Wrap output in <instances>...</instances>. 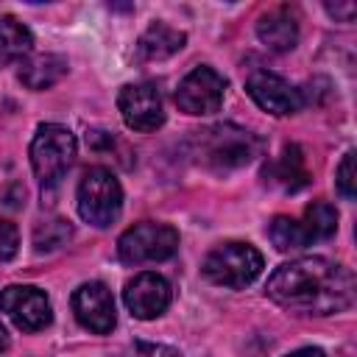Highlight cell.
Listing matches in <instances>:
<instances>
[{
    "mask_svg": "<svg viewBox=\"0 0 357 357\" xmlns=\"http://www.w3.org/2000/svg\"><path fill=\"white\" fill-rule=\"evenodd\" d=\"M257 36L259 42L268 47V50H276V53H284V50H293L296 42H298V20L290 8L279 6V8H271L259 17L257 22Z\"/></svg>",
    "mask_w": 357,
    "mask_h": 357,
    "instance_id": "obj_14",
    "label": "cell"
},
{
    "mask_svg": "<svg viewBox=\"0 0 357 357\" xmlns=\"http://www.w3.org/2000/svg\"><path fill=\"white\" fill-rule=\"evenodd\" d=\"M33 47V33L8 14H0V61L25 59Z\"/></svg>",
    "mask_w": 357,
    "mask_h": 357,
    "instance_id": "obj_17",
    "label": "cell"
},
{
    "mask_svg": "<svg viewBox=\"0 0 357 357\" xmlns=\"http://www.w3.org/2000/svg\"><path fill=\"white\" fill-rule=\"evenodd\" d=\"M123 301L128 307V312L139 321H151V318H159L170 301H173V287L165 276L153 273V271H142L137 273L126 290H123Z\"/></svg>",
    "mask_w": 357,
    "mask_h": 357,
    "instance_id": "obj_11",
    "label": "cell"
},
{
    "mask_svg": "<svg viewBox=\"0 0 357 357\" xmlns=\"http://www.w3.org/2000/svg\"><path fill=\"white\" fill-rule=\"evenodd\" d=\"M70 237H73V226L67 220H61V218L42 220L33 229V245H36V251H56V248L67 245Z\"/></svg>",
    "mask_w": 357,
    "mask_h": 357,
    "instance_id": "obj_20",
    "label": "cell"
},
{
    "mask_svg": "<svg viewBox=\"0 0 357 357\" xmlns=\"http://www.w3.org/2000/svg\"><path fill=\"white\" fill-rule=\"evenodd\" d=\"M117 109L131 131H156L165 123V106L151 84H126L117 95Z\"/></svg>",
    "mask_w": 357,
    "mask_h": 357,
    "instance_id": "obj_10",
    "label": "cell"
},
{
    "mask_svg": "<svg viewBox=\"0 0 357 357\" xmlns=\"http://www.w3.org/2000/svg\"><path fill=\"white\" fill-rule=\"evenodd\" d=\"M301 229L312 243H321V240H329L335 231H337V209L326 201H312L307 209H304V218H301Z\"/></svg>",
    "mask_w": 357,
    "mask_h": 357,
    "instance_id": "obj_18",
    "label": "cell"
},
{
    "mask_svg": "<svg viewBox=\"0 0 357 357\" xmlns=\"http://www.w3.org/2000/svg\"><path fill=\"white\" fill-rule=\"evenodd\" d=\"M20 248V231L11 220L0 218V262H8Z\"/></svg>",
    "mask_w": 357,
    "mask_h": 357,
    "instance_id": "obj_22",
    "label": "cell"
},
{
    "mask_svg": "<svg viewBox=\"0 0 357 357\" xmlns=\"http://www.w3.org/2000/svg\"><path fill=\"white\" fill-rule=\"evenodd\" d=\"M117 357H178L176 351L165 349V346H148V343H137L134 349H128L126 354H117Z\"/></svg>",
    "mask_w": 357,
    "mask_h": 357,
    "instance_id": "obj_23",
    "label": "cell"
},
{
    "mask_svg": "<svg viewBox=\"0 0 357 357\" xmlns=\"http://www.w3.org/2000/svg\"><path fill=\"white\" fill-rule=\"evenodd\" d=\"M337 190L343 198H354L357 195V178H354V151H349L337 167Z\"/></svg>",
    "mask_w": 357,
    "mask_h": 357,
    "instance_id": "obj_21",
    "label": "cell"
},
{
    "mask_svg": "<svg viewBox=\"0 0 357 357\" xmlns=\"http://www.w3.org/2000/svg\"><path fill=\"white\" fill-rule=\"evenodd\" d=\"M324 8H326L329 17H335V20H340V22H351V17H354V11H357L354 3H326Z\"/></svg>",
    "mask_w": 357,
    "mask_h": 357,
    "instance_id": "obj_24",
    "label": "cell"
},
{
    "mask_svg": "<svg viewBox=\"0 0 357 357\" xmlns=\"http://www.w3.org/2000/svg\"><path fill=\"white\" fill-rule=\"evenodd\" d=\"M245 92L262 112L276 114V117L296 114L304 106V92L271 70H254L245 81Z\"/></svg>",
    "mask_w": 357,
    "mask_h": 357,
    "instance_id": "obj_9",
    "label": "cell"
},
{
    "mask_svg": "<svg viewBox=\"0 0 357 357\" xmlns=\"http://www.w3.org/2000/svg\"><path fill=\"white\" fill-rule=\"evenodd\" d=\"M223 95H226V78L201 64V67H192L181 81H178V89H176V106L184 112V114H212L223 106Z\"/></svg>",
    "mask_w": 357,
    "mask_h": 357,
    "instance_id": "obj_7",
    "label": "cell"
},
{
    "mask_svg": "<svg viewBox=\"0 0 357 357\" xmlns=\"http://www.w3.org/2000/svg\"><path fill=\"white\" fill-rule=\"evenodd\" d=\"M192 145H195L192 156L215 173L237 170L248 165L259 151V139L234 123H218V126L198 131Z\"/></svg>",
    "mask_w": 357,
    "mask_h": 357,
    "instance_id": "obj_2",
    "label": "cell"
},
{
    "mask_svg": "<svg viewBox=\"0 0 357 357\" xmlns=\"http://www.w3.org/2000/svg\"><path fill=\"white\" fill-rule=\"evenodd\" d=\"M284 357H326L321 349H312V346H307V349H296V351H290V354H284Z\"/></svg>",
    "mask_w": 357,
    "mask_h": 357,
    "instance_id": "obj_25",
    "label": "cell"
},
{
    "mask_svg": "<svg viewBox=\"0 0 357 357\" xmlns=\"http://www.w3.org/2000/svg\"><path fill=\"white\" fill-rule=\"evenodd\" d=\"M120 209H123V187L117 176L106 167H89L78 181V215L86 223L106 229L117 220Z\"/></svg>",
    "mask_w": 357,
    "mask_h": 357,
    "instance_id": "obj_5",
    "label": "cell"
},
{
    "mask_svg": "<svg viewBox=\"0 0 357 357\" xmlns=\"http://www.w3.org/2000/svg\"><path fill=\"white\" fill-rule=\"evenodd\" d=\"M178 248V231L167 223L142 220L126 229L117 240V257L126 265H145V262H162L170 259Z\"/></svg>",
    "mask_w": 357,
    "mask_h": 357,
    "instance_id": "obj_6",
    "label": "cell"
},
{
    "mask_svg": "<svg viewBox=\"0 0 357 357\" xmlns=\"http://www.w3.org/2000/svg\"><path fill=\"white\" fill-rule=\"evenodd\" d=\"M73 312H75V321L84 329L95 332V335L112 332L114 321H117L112 290L103 282H84V284H78L75 293H73Z\"/></svg>",
    "mask_w": 357,
    "mask_h": 357,
    "instance_id": "obj_12",
    "label": "cell"
},
{
    "mask_svg": "<svg viewBox=\"0 0 357 357\" xmlns=\"http://www.w3.org/2000/svg\"><path fill=\"white\" fill-rule=\"evenodd\" d=\"M64 73H67V59L59 53H36L20 64V81L36 92L59 84Z\"/></svg>",
    "mask_w": 357,
    "mask_h": 357,
    "instance_id": "obj_16",
    "label": "cell"
},
{
    "mask_svg": "<svg viewBox=\"0 0 357 357\" xmlns=\"http://www.w3.org/2000/svg\"><path fill=\"white\" fill-rule=\"evenodd\" d=\"M268 234H271V240H273V245L279 251H301V248L310 245V240H307V234L301 229V220H293L287 215H276L271 220Z\"/></svg>",
    "mask_w": 357,
    "mask_h": 357,
    "instance_id": "obj_19",
    "label": "cell"
},
{
    "mask_svg": "<svg viewBox=\"0 0 357 357\" xmlns=\"http://www.w3.org/2000/svg\"><path fill=\"white\" fill-rule=\"evenodd\" d=\"M75 137L67 126L42 123L31 139V167L42 187H53L61 181L67 167L75 159Z\"/></svg>",
    "mask_w": 357,
    "mask_h": 357,
    "instance_id": "obj_4",
    "label": "cell"
},
{
    "mask_svg": "<svg viewBox=\"0 0 357 357\" xmlns=\"http://www.w3.org/2000/svg\"><path fill=\"white\" fill-rule=\"evenodd\" d=\"M187 42L184 31H176L165 22H153L137 42V59L139 61H162L173 53H178Z\"/></svg>",
    "mask_w": 357,
    "mask_h": 357,
    "instance_id": "obj_15",
    "label": "cell"
},
{
    "mask_svg": "<svg viewBox=\"0 0 357 357\" xmlns=\"http://www.w3.org/2000/svg\"><path fill=\"white\" fill-rule=\"evenodd\" d=\"M262 178L265 184L282 190V192H298L310 184V170L304 162V153L298 145H284L279 156H273L265 167H262Z\"/></svg>",
    "mask_w": 357,
    "mask_h": 357,
    "instance_id": "obj_13",
    "label": "cell"
},
{
    "mask_svg": "<svg viewBox=\"0 0 357 357\" xmlns=\"http://www.w3.org/2000/svg\"><path fill=\"white\" fill-rule=\"evenodd\" d=\"M6 349H8V329L0 321V351H6Z\"/></svg>",
    "mask_w": 357,
    "mask_h": 357,
    "instance_id": "obj_26",
    "label": "cell"
},
{
    "mask_svg": "<svg viewBox=\"0 0 357 357\" xmlns=\"http://www.w3.org/2000/svg\"><path fill=\"white\" fill-rule=\"evenodd\" d=\"M201 268H204V276H206L212 284L240 290V287L251 284V282L262 273L265 259H262V254H259L251 243L229 240V243L215 245V248L204 257V265H201Z\"/></svg>",
    "mask_w": 357,
    "mask_h": 357,
    "instance_id": "obj_3",
    "label": "cell"
},
{
    "mask_svg": "<svg viewBox=\"0 0 357 357\" xmlns=\"http://www.w3.org/2000/svg\"><path fill=\"white\" fill-rule=\"evenodd\" d=\"M0 310L22 332H39L53 321L50 298L33 284H8L0 290Z\"/></svg>",
    "mask_w": 357,
    "mask_h": 357,
    "instance_id": "obj_8",
    "label": "cell"
},
{
    "mask_svg": "<svg viewBox=\"0 0 357 357\" xmlns=\"http://www.w3.org/2000/svg\"><path fill=\"white\" fill-rule=\"evenodd\" d=\"M265 293L279 307L296 315H335L354 304V273L326 257H301L279 265Z\"/></svg>",
    "mask_w": 357,
    "mask_h": 357,
    "instance_id": "obj_1",
    "label": "cell"
}]
</instances>
